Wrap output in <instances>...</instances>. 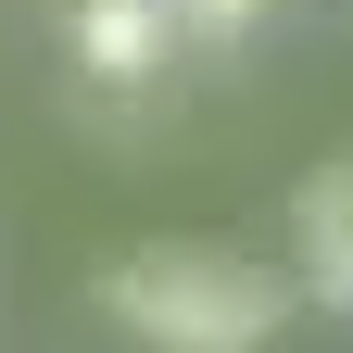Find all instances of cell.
I'll use <instances>...</instances> for the list:
<instances>
[{"label":"cell","mask_w":353,"mask_h":353,"mask_svg":"<svg viewBox=\"0 0 353 353\" xmlns=\"http://www.w3.org/2000/svg\"><path fill=\"white\" fill-rule=\"evenodd\" d=\"M290 290L303 278H278L252 252H214V240H152V252L101 265V316L126 341H152V353H265Z\"/></svg>","instance_id":"1"},{"label":"cell","mask_w":353,"mask_h":353,"mask_svg":"<svg viewBox=\"0 0 353 353\" xmlns=\"http://www.w3.org/2000/svg\"><path fill=\"white\" fill-rule=\"evenodd\" d=\"M176 0H76L63 13V51H76V76L88 88H152L164 63H176Z\"/></svg>","instance_id":"2"},{"label":"cell","mask_w":353,"mask_h":353,"mask_svg":"<svg viewBox=\"0 0 353 353\" xmlns=\"http://www.w3.org/2000/svg\"><path fill=\"white\" fill-rule=\"evenodd\" d=\"M290 278L353 316V164H316L290 190Z\"/></svg>","instance_id":"3"},{"label":"cell","mask_w":353,"mask_h":353,"mask_svg":"<svg viewBox=\"0 0 353 353\" xmlns=\"http://www.w3.org/2000/svg\"><path fill=\"white\" fill-rule=\"evenodd\" d=\"M252 13H265V0H176V26H190V38H240Z\"/></svg>","instance_id":"4"}]
</instances>
